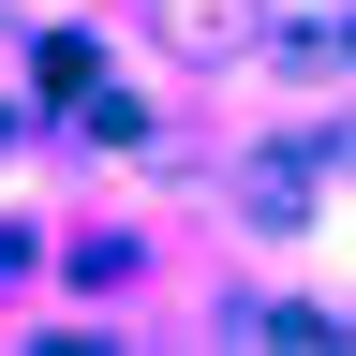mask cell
<instances>
[{"instance_id": "cell-1", "label": "cell", "mask_w": 356, "mask_h": 356, "mask_svg": "<svg viewBox=\"0 0 356 356\" xmlns=\"http://www.w3.org/2000/svg\"><path fill=\"white\" fill-rule=\"evenodd\" d=\"M163 30H178V44H193V60H222V44H238V30H252V0H163Z\"/></svg>"}]
</instances>
